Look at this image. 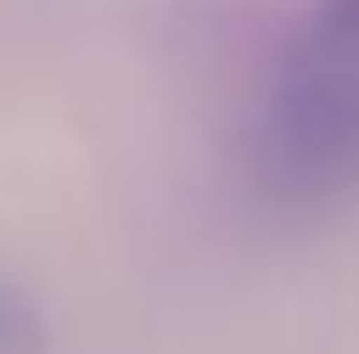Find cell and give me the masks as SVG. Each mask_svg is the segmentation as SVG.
<instances>
[{
  "label": "cell",
  "instance_id": "obj_1",
  "mask_svg": "<svg viewBox=\"0 0 359 354\" xmlns=\"http://www.w3.org/2000/svg\"><path fill=\"white\" fill-rule=\"evenodd\" d=\"M47 344L53 334H47L42 308L11 276H0V354H47Z\"/></svg>",
  "mask_w": 359,
  "mask_h": 354
}]
</instances>
